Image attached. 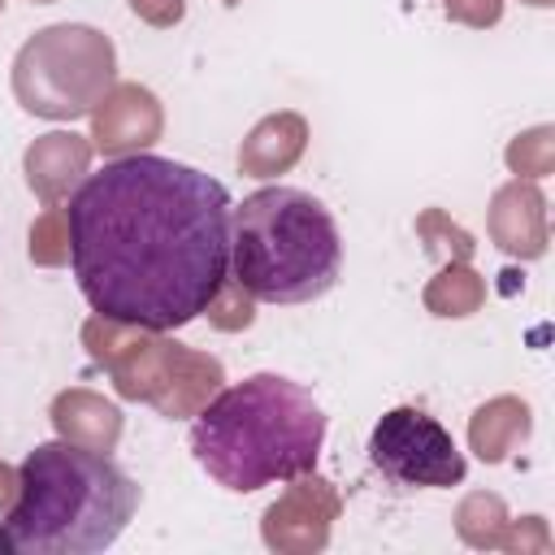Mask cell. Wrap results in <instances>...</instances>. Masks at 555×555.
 I'll use <instances>...</instances> for the list:
<instances>
[{"mask_svg": "<svg viewBox=\"0 0 555 555\" xmlns=\"http://www.w3.org/2000/svg\"><path fill=\"white\" fill-rule=\"evenodd\" d=\"M230 191L173 156H117L69 195V269L91 312L182 330L230 278Z\"/></svg>", "mask_w": 555, "mask_h": 555, "instance_id": "obj_1", "label": "cell"}, {"mask_svg": "<svg viewBox=\"0 0 555 555\" xmlns=\"http://www.w3.org/2000/svg\"><path fill=\"white\" fill-rule=\"evenodd\" d=\"M321 442V403L308 386L282 373H251L234 386H221L191 425L195 464L234 494L312 473Z\"/></svg>", "mask_w": 555, "mask_h": 555, "instance_id": "obj_2", "label": "cell"}, {"mask_svg": "<svg viewBox=\"0 0 555 555\" xmlns=\"http://www.w3.org/2000/svg\"><path fill=\"white\" fill-rule=\"evenodd\" d=\"M139 507V486L108 451L39 442L22 468L4 529L26 555H91L121 538Z\"/></svg>", "mask_w": 555, "mask_h": 555, "instance_id": "obj_3", "label": "cell"}, {"mask_svg": "<svg viewBox=\"0 0 555 555\" xmlns=\"http://www.w3.org/2000/svg\"><path fill=\"white\" fill-rule=\"evenodd\" d=\"M343 273L330 208L299 186H260L230 208V278L256 304H312Z\"/></svg>", "mask_w": 555, "mask_h": 555, "instance_id": "obj_4", "label": "cell"}, {"mask_svg": "<svg viewBox=\"0 0 555 555\" xmlns=\"http://www.w3.org/2000/svg\"><path fill=\"white\" fill-rule=\"evenodd\" d=\"M82 347L100 369H108L113 390L121 399L147 403L169 421L195 416L225 386V369L217 356L186 347L165 330H147L95 312L82 321Z\"/></svg>", "mask_w": 555, "mask_h": 555, "instance_id": "obj_5", "label": "cell"}, {"mask_svg": "<svg viewBox=\"0 0 555 555\" xmlns=\"http://www.w3.org/2000/svg\"><path fill=\"white\" fill-rule=\"evenodd\" d=\"M117 82V48L87 22L35 30L13 56V100L43 121L87 117Z\"/></svg>", "mask_w": 555, "mask_h": 555, "instance_id": "obj_6", "label": "cell"}, {"mask_svg": "<svg viewBox=\"0 0 555 555\" xmlns=\"http://www.w3.org/2000/svg\"><path fill=\"white\" fill-rule=\"evenodd\" d=\"M369 460L403 490H447L460 486L468 464L455 438L421 408H390L369 434Z\"/></svg>", "mask_w": 555, "mask_h": 555, "instance_id": "obj_7", "label": "cell"}, {"mask_svg": "<svg viewBox=\"0 0 555 555\" xmlns=\"http://www.w3.org/2000/svg\"><path fill=\"white\" fill-rule=\"evenodd\" d=\"M338 516H343L338 486L312 468V473L291 477V486L264 507L260 538L278 555H317V551L330 546V533H334Z\"/></svg>", "mask_w": 555, "mask_h": 555, "instance_id": "obj_8", "label": "cell"}, {"mask_svg": "<svg viewBox=\"0 0 555 555\" xmlns=\"http://www.w3.org/2000/svg\"><path fill=\"white\" fill-rule=\"evenodd\" d=\"M87 117H91V147L104 156L147 152L165 134V104L143 82H113L108 95Z\"/></svg>", "mask_w": 555, "mask_h": 555, "instance_id": "obj_9", "label": "cell"}, {"mask_svg": "<svg viewBox=\"0 0 555 555\" xmlns=\"http://www.w3.org/2000/svg\"><path fill=\"white\" fill-rule=\"evenodd\" d=\"M455 533L464 546L473 551H507V555H525V551H551V529L542 516H507V503L494 490H473L464 494V503L455 507Z\"/></svg>", "mask_w": 555, "mask_h": 555, "instance_id": "obj_10", "label": "cell"}, {"mask_svg": "<svg viewBox=\"0 0 555 555\" xmlns=\"http://www.w3.org/2000/svg\"><path fill=\"white\" fill-rule=\"evenodd\" d=\"M486 230H490V243L503 256H516V260L546 256L551 230H546V195L538 191V182H529V178L503 182L490 199Z\"/></svg>", "mask_w": 555, "mask_h": 555, "instance_id": "obj_11", "label": "cell"}, {"mask_svg": "<svg viewBox=\"0 0 555 555\" xmlns=\"http://www.w3.org/2000/svg\"><path fill=\"white\" fill-rule=\"evenodd\" d=\"M91 156H95V147H91L87 134H74V130H48V134H39L22 152V173H26L30 195L43 199V204H61L91 173Z\"/></svg>", "mask_w": 555, "mask_h": 555, "instance_id": "obj_12", "label": "cell"}, {"mask_svg": "<svg viewBox=\"0 0 555 555\" xmlns=\"http://www.w3.org/2000/svg\"><path fill=\"white\" fill-rule=\"evenodd\" d=\"M308 152V121L291 108L260 117L247 139L238 143V169L247 178H278L286 169L299 165V156Z\"/></svg>", "mask_w": 555, "mask_h": 555, "instance_id": "obj_13", "label": "cell"}, {"mask_svg": "<svg viewBox=\"0 0 555 555\" xmlns=\"http://www.w3.org/2000/svg\"><path fill=\"white\" fill-rule=\"evenodd\" d=\"M48 416H52L56 438L78 442V447H91V451H113L117 438H121V408L108 403L104 395L87 390V386L61 390L52 399Z\"/></svg>", "mask_w": 555, "mask_h": 555, "instance_id": "obj_14", "label": "cell"}, {"mask_svg": "<svg viewBox=\"0 0 555 555\" xmlns=\"http://www.w3.org/2000/svg\"><path fill=\"white\" fill-rule=\"evenodd\" d=\"M533 434V408L520 395H494L468 416V447L481 464H503Z\"/></svg>", "mask_w": 555, "mask_h": 555, "instance_id": "obj_15", "label": "cell"}, {"mask_svg": "<svg viewBox=\"0 0 555 555\" xmlns=\"http://www.w3.org/2000/svg\"><path fill=\"white\" fill-rule=\"evenodd\" d=\"M421 304H425V312L447 317V321L473 317V312H481V304H486V278H481L468 260H442V269L425 282Z\"/></svg>", "mask_w": 555, "mask_h": 555, "instance_id": "obj_16", "label": "cell"}, {"mask_svg": "<svg viewBox=\"0 0 555 555\" xmlns=\"http://www.w3.org/2000/svg\"><path fill=\"white\" fill-rule=\"evenodd\" d=\"M30 264L39 269H61L69 264V212L61 204H48L39 212V221L30 225V243H26Z\"/></svg>", "mask_w": 555, "mask_h": 555, "instance_id": "obj_17", "label": "cell"}, {"mask_svg": "<svg viewBox=\"0 0 555 555\" xmlns=\"http://www.w3.org/2000/svg\"><path fill=\"white\" fill-rule=\"evenodd\" d=\"M503 160H507V169H512L516 178H529V182L546 178V173L555 169V126L520 130V134L507 143Z\"/></svg>", "mask_w": 555, "mask_h": 555, "instance_id": "obj_18", "label": "cell"}, {"mask_svg": "<svg viewBox=\"0 0 555 555\" xmlns=\"http://www.w3.org/2000/svg\"><path fill=\"white\" fill-rule=\"evenodd\" d=\"M416 238L425 243L429 256H442V260H473V251H477L473 234L460 221H451L442 208H425L416 217Z\"/></svg>", "mask_w": 555, "mask_h": 555, "instance_id": "obj_19", "label": "cell"}, {"mask_svg": "<svg viewBox=\"0 0 555 555\" xmlns=\"http://www.w3.org/2000/svg\"><path fill=\"white\" fill-rule=\"evenodd\" d=\"M204 317H208V325H212V330L238 334V330H247V325L256 321V299H251L234 278H225V282L217 286V295L208 299Z\"/></svg>", "mask_w": 555, "mask_h": 555, "instance_id": "obj_20", "label": "cell"}, {"mask_svg": "<svg viewBox=\"0 0 555 555\" xmlns=\"http://www.w3.org/2000/svg\"><path fill=\"white\" fill-rule=\"evenodd\" d=\"M442 13L468 30H490L503 17V0H442Z\"/></svg>", "mask_w": 555, "mask_h": 555, "instance_id": "obj_21", "label": "cell"}, {"mask_svg": "<svg viewBox=\"0 0 555 555\" xmlns=\"http://www.w3.org/2000/svg\"><path fill=\"white\" fill-rule=\"evenodd\" d=\"M126 4H130V13L139 22H147L156 30H169V26H178L186 17V0H126Z\"/></svg>", "mask_w": 555, "mask_h": 555, "instance_id": "obj_22", "label": "cell"}, {"mask_svg": "<svg viewBox=\"0 0 555 555\" xmlns=\"http://www.w3.org/2000/svg\"><path fill=\"white\" fill-rule=\"evenodd\" d=\"M13 490H17V468H9V464L0 460V507L13 503Z\"/></svg>", "mask_w": 555, "mask_h": 555, "instance_id": "obj_23", "label": "cell"}, {"mask_svg": "<svg viewBox=\"0 0 555 555\" xmlns=\"http://www.w3.org/2000/svg\"><path fill=\"white\" fill-rule=\"evenodd\" d=\"M13 551H17V546H13V538H9V529L0 525V555H13Z\"/></svg>", "mask_w": 555, "mask_h": 555, "instance_id": "obj_24", "label": "cell"}, {"mask_svg": "<svg viewBox=\"0 0 555 555\" xmlns=\"http://www.w3.org/2000/svg\"><path fill=\"white\" fill-rule=\"evenodd\" d=\"M525 4H533V9H551L555 0H525Z\"/></svg>", "mask_w": 555, "mask_h": 555, "instance_id": "obj_25", "label": "cell"}, {"mask_svg": "<svg viewBox=\"0 0 555 555\" xmlns=\"http://www.w3.org/2000/svg\"><path fill=\"white\" fill-rule=\"evenodd\" d=\"M221 4H225V9H234V4H243V0H221Z\"/></svg>", "mask_w": 555, "mask_h": 555, "instance_id": "obj_26", "label": "cell"}, {"mask_svg": "<svg viewBox=\"0 0 555 555\" xmlns=\"http://www.w3.org/2000/svg\"><path fill=\"white\" fill-rule=\"evenodd\" d=\"M30 4H52V0H30Z\"/></svg>", "mask_w": 555, "mask_h": 555, "instance_id": "obj_27", "label": "cell"}, {"mask_svg": "<svg viewBox=\"0 0 555 555\" xmlns=\"http://www.w3.org/2000/svg\"><path fill=\"white\" fill-rule=\"evenodd\" d=\"M0 13H4V0H0Z\"/></svg>", "mask_w": 555, "mask_h": 555, "instance_id": "obj_28", "label": "cell"}]
</instances>
